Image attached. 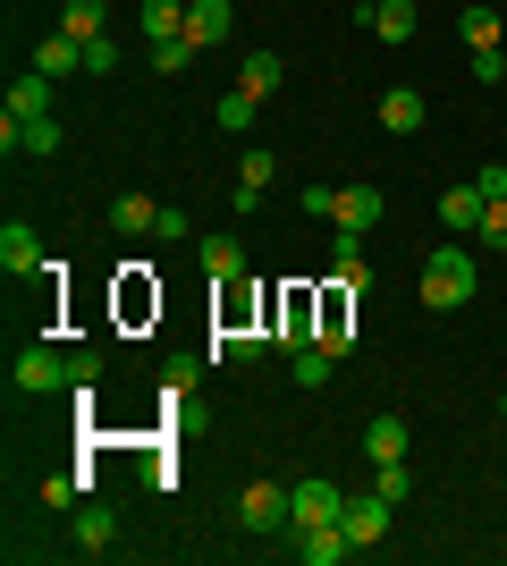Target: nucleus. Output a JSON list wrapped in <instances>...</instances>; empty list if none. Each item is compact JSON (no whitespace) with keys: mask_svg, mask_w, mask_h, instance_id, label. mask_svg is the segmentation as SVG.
Returning <instances> with one entry per match:
<instances>
[{"mask_svg":"<svg viewBox=\"0 0 507 566\" xmlns=\"http://www.w3.org/2000/svg\"><path fill=\"white\" fill-rule=\"evenodd\" d=\"M414 287H423V313H457V305H474L483 262H474V245H440V254H423Z\"/></svg>","mask_w":507,"mask_h":566,"instance_id":"obj_1","label":"nucleus"},{"mask_svg":"<svg viewBox=\"0 0 507 566\" xmlns=\"http://www.w3.org/2000/svg\"><path fill=\"white\" fill-rule=\"evenodd\" d=\"M94 373H102V355H94V347H85V355L25 347V355H18V389H25V398H51V389H94Z\"/></svg>","mask_w":507,"mask_h":566,"instance_id":"obj_2","label":"nucleus"},{"mask_svg":"<svg viewBox=\"0 0 507 566\" xmlns=\"http://www.w3.org/2000/svg\"><path fill=\"white\" fill-rule=\"evenodd\" d=\"M271 338H279V347H314L321 338V287H279V296H271Z\"/></svg>","mask_w":507,"mask_h":566,"instance_id":"obj_3","label":"nucleus"},{"mask_svg":"<svg viewBox=\"0 0 507 566\" xmlns=\"http://www.w3.org/2000/svg\"><path fill=\"white\" fill-rule=\"evenodd\" d=\"M288 507H296V491H288V482H245L237 524H245V533H288Z\"/></svg>","mask_w":507,"mask_h":566,"instance_id":"obj_4","label":"nucleus"},{"mask_svg":"<svg viewBox=\"0 0 507 566\" xmlns=\"http://www.w3.org/2000/svg\"><path fill=\"white\" fill-rule=\"evenodd\" d=\"M389 516H398V507H389L381 491H347V507H338V524H347V542H356V549L389 542Z\"/></svg>","mask_w":507,"mask_h":566,"instance_id":"obj_5","label":"nucleus"},{"mask_svg":"<svg viewBox=\"0 0 507 566\" xmlns=\"http://www.w3.org/2000/svg\"><path fill=\"white\" fill-rule=\"evenodd\" d=\"M457 34L474 60H490V51H507V18H499V0H465L457 9Z\"/></svg>","mask_w":507,"mask_h":566,"instance_id":"obj_6","label":"nucleus"},{"mask_svg":"<svg viewBox=\"0 0 507 566\" xmlns=\"http://www.w3.org/2000/svg\"><path fill=\"white\" fill-rule=\"evenodd\" d=\"M271 187H279V153H271V144H245V161H237V212H263Z\"/></svg>","mask_w":507,"mask_h":566,"instance_id":"obj_7","label":"nucleus"},{"mask_svg":"<svg viewBox=\"0 0 507 566\" xmlns=\"http://www.w3.org/2000/svg\"><path fill=\"white\" fill-rule=\"evenodd\" d=\"M338 507H347V491L338 482H296V507H288V524H338Z\"/></svg>","mask_w":507,"mask_h":566,"instance_id":"obj_8","label":"nucleus"},{"mask_svg":"<svg viewBox=\"0 0 507 566\" xmlns=\"http://www.w3.org/2000/svg\"><path fill=\"white\" fill-rule=\"evenodd\" d=\"M406 449H414L406 415H372V423H363V457H372V465H398Z\"/></svg>","mask_w":507,"mask_h":566,"instance_id":"obj_9","label":"nucleus"},{"mask_svg":"<svg viewBox=\"0 0 507 566\" xmlns=\"http://www.w3.org/2000/svg\"><path fill=\"white\" fill-rule=\"evenodd\" d=\"M229 25H237V9H229V0H187V43H194V51L229 43Z\"/></svg>","mask_w":507,"mask_h":566,"instance_id":"obj_10","label":"nucleus"},{"mask_svg":"<svg viewBox=\"0 0 507 566\" xmlns=\"http://www.w3.org/2000/svg\"><path fill=\"white\" fill-rule=\"evenodd\" d=\"M423 118H432V102L414 94V85H389L381 94V127L389 136H423Z\"/></svg>","mask_w":507,"mask_h":566,"instance_id":"obj_11","label":"nucleus"},{"mask_svg":"<svg viewBox=\"0 0 507 566\" xmlns=\"http://www.w3.org/2000/svg\"><path fill=\"white\" fill-rule=\"evenodd\" d=\"M194 262L212 271V287H245V245H237V237H203Z\"/></svg>","mask_w":507,"mask_h":566,"instance_id":"obj_12","label":"nucleus"},{"mask_svg":"<svg viewBox=\"0 0 507 566\" xmlns=\"http://www.w3.org/2000/svg\"><path fill=\"white\" fill-rule=\"evenodd\" d=\"M34 76H51V85H60V76H85V43H76V34H43V43H34Z\"/></svg>","mask_w":507,"mask_h":566,"instance_id":"obj_13","label":"nucleus"},{"mask_svg":"<svg viewBox=\"0 0 507 566\" xmlns=\"http://www.w3.org/2000/svg\"><path fill=\"white\" fill-rule=\"evenodd\" d=\"M372 220H381V187H338V203H330V229L363 237Z\"/></svg>","mask_w":507,"mask_h":566,"instance_id":"obj_14","label":"nucleus"},{"mask_svg":"<svg viewBox=\"0 0 507 566\" xmlns=\"http://www.w3.org/2000/svg\"><path fill=\"white\" fill-rule=\"evenodd\" d=\"M110 542H119V516H110L102 499H85V507H76V549H85V558H102Z\"/></svg>","mask_w":507,"mask_h":566,"instance_id":"obj_15","label":"nucleus"},{"mask_svg":"<svg viewBox=\"0 0 507 566\" xmlns=\"http://www.w3.org/2000/svg\"><path fill=\"white\" fill-rule=\"evenodd\" d=\"M0 262H9L18 280H25V271H51V262H43V237L25 229V220H9V229H0Z\"/></svg>","mask_w":507,"mask_h":566,"instance_id":"obj_16","label":"nucleus"},{"mask_svg":"<svg viewBox=\"0 0 507 566\" xmlns=\"http://www.w3.org/2000/svg\"><path fill=\"white\" fill-rule=\"evenodd\" d=\"M440 220H448L457 237H474L483 229V187H474V178H465V187H440Z\"/></svg>","mask_w":507,"mask_h":566,"instance_id":"obj_17","label":"nucleus"},{"mask_svg":"<svg viewBox=\"0 0 507 566\" xmlns=\"http://www.w3.org/2000/svg\"><path fill=\"white\" fill-rule=\"evenodd\" d=\"M136 25H145V43H178V34H187V0H145Z\"/></svg>","mask_w":507,"mask_h":566,"instance_id":"obj_18","label":"nucleus"},{"mask_svg":"<svg viewBox=\"0 0 507 566\" xmlns=\"http://www.w3.org/2000/svg\"><path fill=\"white\" fill-rule=\"evenodd\" d=\"M0 118H18V127H25V118H51V76H18V85H9V111H0Z\"/></svg>","mask_w":507,"mask_h":566,"instance_id":"obj_19","label":"nucleus"},{"mask_svg":"<svg viewBox=\"0 0 507 566\" xmlns=\"http://www.w3.org/2000/svg\"><path fill=\"white\" fill-rule=\"evenodd\" d=\"M279 76H288V69H279V51H245V60H237V85H245V94H279Z\"/></svg>","mask_w":507,"mask_h":566,"instance_id":"obj_20","label":"nucleus"},{"mask_svg":"<svg viewBox=\"0 0 507 566\" xmlns=\"http://www.w3.org/2000/svg\"><path fill=\"white\" fill-rule=\"evenodd\" d=\"M414 25H423L414 0H381V9H372V34H381V43H414Z\"/></svg>","mask_w":507,"mask_h":566,"instance_id":"obj_21","label":"nucleus"},{"mask_svg":"<svg viewBox=\"0 0 507 566\" xmlns=\"http://www.w3.org/2000/svg\"><path fill=\"white\" fill-rule=\"evenodd\" d=\"M152 220H161L152 195H119V203H110V229H119V237H152Z\"/></svg>","mask_w":507,"mask_h":566,"instance_id":"obj_22","label":"nucleus"},{"mask_svg":"<svg viewBox=\"0 0 507 566\" xmlns=\"http://www.w3.org/2000/svg\"><path fill=\"white\" fill-rule=\"evenodd\" d=\"M119 313H127V322L161 313V287H145V262H127V280H119Z\"/></svg>","mask_w":507,"mask_h":566,"instance_id":"obj_23","label":"nucleus"},{"mask_svg":"<svg viewBox=\"0 0 507 566\" xmlns=\"http://www.w3.org/2000/svg\"><path fill=\"white\" fill-rule=\"evenodd\" d=\"M288 373H296V389H330L338 355H330V347H296V355H288Z\"/></svg>","mask_w":507,"mask_h":566,"instance_id":"obj_24","label":"nucleus"},{"mask_svg":"<svg viewBox=\"0 0 507 566\" xmlns=\"http://www.w3.org/2000/svg\"><path fill=\"white\" fill-rule=\"evenodd\" d=\"M85 491H94V473H51V482H43V507H68V516H76Z\"/></svg>","mask_w":507,"mask_h":566,"instance_id":"obj_25","label":"nucleus"},{"mask_svg":"<svg viewBox=\"0 0 507 566\" xmlns=\"http://www.w3.org/2000/svg\"><path fill=\"white\" fill-rule=\"evenodd\" d=\"M60 34L94 43V34H102V0H60Z\"/></svg>","mask_w":507,"mask_h":566,"instance_id":"obj_26","label":"nucleus"},{"mask_svg":"<svg viewBox=\"0 0 507 566\" xmlns=\"http://www.w3.org/2000/svg\"><path fill=\"white\" fill-rule=\"evenodd\" d=\"M254 111H263V94H245V85H229V94H220V127H229V136H245V127H254Z\"/></svg>","mask_w":507,"mask_h":566,"instance_id":"obj_27","label":"nucleus"},{"mask_svg":"<svg viewBox=\"0 0 507 566\" xmlns=\"http://www.w3.org/2000/svg\"><path fill=\"white\" fill-rule=\"evenodd\" d=\"M372 491H381L389 507H406V499H414V465H406V457H398V465H372Z\"/></svg>","mask_w":507,"mask_h":566,"instance_id":"obj_28","label":"nucleus"},{"mask_svg":"<svg viewBox=\"0 0 507 566\" xmlns=\"http://www.w3.org/2000/svg\"><path fill=\"white\" fill-rule=\"evenodd\" d=\"M474 245H490V254H507V203H483V229H474Z\"/></svg>","mask_w":507,"mask_h":566,"instance_id":"obj_29","label":"nucleus"},{"mask_svg":"<svg viewBox=\"0 0 507 566\" xmlns=\"http://www.w3.org/2000/svg\"><path fill=\"white\" fill-rule=\"evenodd\" d=\"M187 60H194V43H187V34H178V43H152V76H178Z\"/></svg>","mask_w":507,"mask_h":566,"instance_id":"obj_30","label":"nucleus"},{"mask_svg":"<svg viewBox=\"0 0 507 566\" xmlns=\"http://www.w3.org/2000/svg\"><path fill=\"white\" fill-rule=\"evenodd\" d=\"M119 69V43H110V34H94V43H85V76H110Z\"/></svg>","mask_w":507,"mask_h":566,"instance_id":"obj_31","label":"nucleus"},{"mask_svg":"<svg viewBox=\"0 0 507 566\" xmlns=\"http://www.w3.org/2000/svg\"><path fill=\"white\" fill-rule=\"evenodd\" d=\"M152 237H161V245H178V237H194V220L178 212V203H161V220H152Z\"/></svg>","mask_w":507,"mask_h":566,"instance_id":"obj_32","label":"nucleus"},{"mask_svg":"<svg viewBox=\"0 0 507 566\" xmlns=\"http://www.w3.org/2000/svg\"><path fill=\"white\" fill-rule=\"evenodd\" d=\"M474 187H483V203H507V161H483V169H474Z\"/></svg>","mask_w":507,"mask_h":566,"instance_id":"obj_33","label":"nucleus"},{"mask_svg":"<svg viewBox=\"0 0 507 566\" xmlns=\"http://www.w3.org/2000/svg\"><path fill=\"white\" fill-rule=\"evenodd\" d=\"M330 203H338V187H296V212H314V220H330Z\"/></svg>","mask_w":507,"mask_h":566,"instance_id":"obj_34","label":"nucleus"},{"mask_svg":"<svg viewBox=\"0 0 507 566\" xmlns=\"http://www.w3.org/2000/svg\"><path fill=\"white\" fill-rule=\"evenodd\" d=\"M194 373H203V355H169V380H161V389H194Z\"/></svg>","mask_w":507,"mask_h":566,"instance_id":"obj_35","label":"nucleus"},{"mask_svg":"<svg viewBox=\"0 0 507 566\" xmlns=\"http://www.w3.org/2000/svg\"><path fill=\"white\" fill-rule=\"evenodd\" d=\"M356 9H363V18H372V9H381V0H356Z\"/></svg>","mask_w":507,"mask_h":566,"instance_id":"obj_36","label":"nucleus"},{"mask_svg":"<svg viewBox=\"0 0 507 566\" xmlns=\"http://www.w3.org/2000/svg\"><path fill=\"white\" fill-rule=\"evenodd\" d=\"M499 415H507V398H499Z\"/></svg>","mask_w":507,"mask_h":566,"instance_id":"obj_37","label":"nucleus"},{"mask_svg":"<svg viewBox=\"0 0 507 566\" xmlns=\"http://www.w3.org/2000/svg\"><path fill=\"white\" fill-rule=\"evenodd\" d=\"M499 60H507V51H499Z\"/></svg>","mask_w":507,"mask_h":566,"instance_id":"obj_38","label":"nucleus"}]
</instances>
